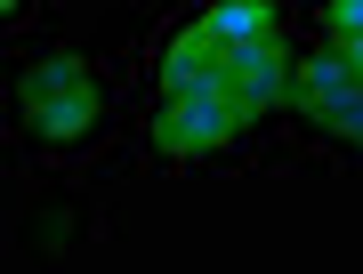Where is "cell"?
<instances>
[{
  "mask_svg": "<svg viewBox=\"0 0 363 274\" xmlns=\"http://www.w3.org/2000/svg\"><path fill=\"white\" fill-rule=\"evenodd\" d=\"M16 105H25V121L49 145L89 137V121H97V89H89V73H81V57H40V65L16 81Z\"/></svg>",
  "mask_w": 363,
  "mask_h": 274,
  "instance_id": "cell-1",
  "label": "cell"
},
{
  "mask_svg": "<svg viewBox=\"0 0 363 274\" xmlns=\"http://www.w3.org/2000/svg\"><path fill=\"white\" fill-rule=\"evenodd\" d=\"M226 89L242 97L250 113L283 105V97H291V49H283V33H267V40H242V49L226 57Z\"/></svg>",
  "mask_w": 363,
  "mask_h": 274,
  "instance_id": "cell-2",
  "label": "cell"
},
{
  "mask_svg": "<svg viewBox=\"0 0 363 274\" xmlns=\"http://www.w3.org/2000/svg\"><path fill=\"white\" fill-rule=\"evenodd\" d=\"M226 57H234V49H226L218 33H210V16H202V25H186V33L162 49V97L218 89V81H226Z\"/></svg>",
  "mask_w": 363,
  "mask_h": 274,
  "instance_id": "cell-3",
  "label": "cell"
},
{
  "mask_svg": "<svg viewBox=\"0 0 363 274\" xmlns=\"http://www.w3.org/2000/svg\"><path fill=\"white\" fill-rule=\"evenodd\" d=\"M210 33H218L226 49H242V40H267L283 25H274V0H210Z\"/></svg>",
  "mask_w": 363,
  "mask_h": 274,
  "instance_id": "cell-4",
  "label": "cell"
},
{
  "mask_svg": "<svg viewBox=\"0 0 363 274\" xmlns=\"http://www.w3.org/2000/svg\"><path fill=\"white\" fill-rule=\"evenodd\" d=\"M315 121H323L331 137L363 145V89H339V97H323V105H315Z\"/></svg>",
  "mask_w": 363,
  "mask_h": 274,
  "instance_id": "cell-5",
  "label": "cell"
},
{
  "mask_svg": "<svg viewBox=\"0 0 363 274\" xmlns=\"http://www.w3.org/2000/svg\"><path fill=\"white\" fill-rule=\"evenodd\" d=\"M323 25H331V40H363V0H331Z\"/></svg>",
  "mask_w": 363,
  "mask_h": 274,
  "instance_id": "cell-6",
  "label": "cell"
}]
</instances>
